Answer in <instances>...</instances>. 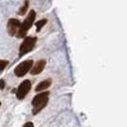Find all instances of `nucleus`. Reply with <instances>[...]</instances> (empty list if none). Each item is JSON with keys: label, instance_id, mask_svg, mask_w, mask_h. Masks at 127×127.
Listing matches in <instances>:
<instances>
[{"label": "nucleus", "instance_id": "1", "mask_svg": "<svg viewBox=\"0 0 127 127\" xmlns=\"http://www.w3.org/2000/svg\"><path fill=\"white\" fill-rule=\"evenodd\" d=\"M48 96H49V92H43V93L37 94V95L33 97L32 102V106H33V108H32V114L36 115L47 105L48 99H49Z\"/></svg>", "mask_w": 127, "mask_h": 127}, {"label": "nucleus", "instance_id": "2", "mask_svg": "<svg viewBox=\"0 0 127 127\" xmlns=\"http://www.w3.org/2000/svg\"><path fill=\"white\" fill-rule=\"evenodd\" d=\"M34 19H35V12L33 10H31L29 14L27 15V17L25 18V20L22 22L21 27H20V29L17 32V33H16L17 37L22 38L25 36L26 34H27V32H28V31H29V29L32 27Z\"/></svg>", "mask_w": 127, "mask_h": 127}, {"label": "nucleus", "instance_id": "3", "mask_svg": "<svg viewBox=\"0 0 127 127\" xmlns=\"http://www.w3.org/2000/svg\"><path fill=\"white\" fill-rule=\"evenodd\" d=\"M35 42H36V37L27 36V37L24 38L22 44L20 45V48H19V56L22 57L25 54L32 51L33 47H34V45H35Z\"/></svg>", "mask_w": 127, "mask_h": 127}, {"label": "nucleus", "instance_id": "4", "mask_svg": "<svg viewBox=\"0 0 127 127\" xmlns=\"http://www.w3.org/2000/svg\"><path fill=\"white\" fill-rule=\"evenodd\" d=\"M32 60H25L21 63H19L15 69H14V75L18 77H21V76H25L26 74L29 72V71L32 70Z\"/></svg>", "mask_w": 127, "mask_h": 127}, {"label": "nucleus", "instance_id": "5", "mask_svg": "<svg viewBox=\"0 0 127 127\" xmlns=\"http://www.w3.org/2000/svg\"><path fill=\"white\" fill-rule=\"evenodd\" d=\"M32 87V83L29 79H26L23 82L19 85V87L17 88V92H16V96L18 99H23L25 97L27 94L29 93V91L31 90Z\"/></svg>", "mask_w": 127, "mask_h": 127}, {"label": "nucleus", "instance_id": "6", "mask_svg": "<svg viewBox=\"0 0 127 127\" xmlns=\"http://www.w3.org/2000/svg\"><path fill=\"white\" fill-rule=\"evenodd\" d=\"M21 27V23L18 19L15 18H11L8 22L7 25V29H8V32L10 35H14L15 33H17Z\"/></svg>", "mask_w": 127, "mask_h": 127}, {"label": "nucleus", "instance_id": "7", "mask_svg": "<svg viewBox=\"0 0 127 127\" xmlns=\"http://www.w3.org/2000/svg\"><path fill=\"white\" fill-rule=\"evenodd\" d=\"M45 65H46V60L45 59H40L39 61H37L35 65L32 68V70L30 71L31 75H37V74H40L43 69H44Z\"/></svg>", "mask_w": 127, "mask_h": 127}, {"label": "nucleus", "instance_id": "8", "mask_svg": "<svg viewBox=\"0 0 127 127\" xmlns=\"http://www.w3.org/2000/svg\"><path fill=\"white\" fill-rule=\"evenodd\" d=\"M51 84H52V80L50 78L45 79L43 81H41L39 84H37V86L35 87V92H40V91H44V90L48 89L51 86Z\"/></svg>", "mask_w": 127, "mask_h": 127}, {"label": "nucleus", "instance_id": "9", "mask_svg": "<svg viewBox=\"0 0 127 127\" xmlns=\"http://www.w3.org/2000/svg\"><path fill=\"white\" fill-rule=\"evenodd\" d=\"M47 23V19H42V20H39L35 23L36 25V32H40V30L42 29V27L45 26V24Z\"/></svg>", "mask_w": 127, "mask_h": 127}, {"label": "nucleus", "instance_id": "10", "mask_svg": "<svg viewBox=\"0 0 127 127\" xmlns=\"http://www.w3.org/2000/svg\"><path fill=\"white\" fill-rule=\"evenodd\" d=\"M28 7H29V2H28V1H25V2H24V5L21 7V8H20V10H19V12H18L19 15H23V14L27 12Z\"/></svg>", "mask_w": 127, "mask_h": 127}, {"label": "nucleus", "instance_id": "11", "mask_svg": "<svg viewBox=\"0 0 127 127\" xmlns=\"http://www.w3.org/2000/svg\"><path fill=\"white\" fill-rule=\"evenodd\" d=\"M7 64H8V61H7V60H0V72H2V71L5 69Z\"/></svg>", "mask_w": 127, "mask_h": 127}, {"label": "nucleus", "instance_id": "12", "mask_svg": "<svg viewBox=\"0 0 127 127\" xmlns=\"http://www.w3.org/2000/svg\"><path fill=\"white\" fill-rule=\"evenodd\" d=\"M23 127H34V126H33L32 122H31V121H29V122H26L25 124L23 125Z\"/></svg>", "mask_w": 127, "mask_h": 127}, {"label": "nucleus", "instance_id": "13", "mask_svg": "<svg viewBox=\"0 0 127 127\" xmlns=\"http://www.w3.org/2000/svg\"><path fill=\"white\" fill-rule=\"evenodd\" d=\"M5 87V81L4 79H0V89H4Z\"/></svg>", "mask_w": 127, "mask_h": 127}, {"label": "nucleus", "instance_id": "14", "mask_svg": "<svg viewBox=\"0 0 127 127\" xmlns=\"http://www.w3.org/2000/svg\"><path fill=\"white\" fill-rule=\"evenodd\" d=\"M0 105H1V102H0Z\"/></svg>", "mask_w": 127, "mask_h": 127}]
</instances>
